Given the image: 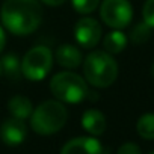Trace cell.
<instances>
[{
  "label": "cell",
  "mask_w": 154,
  "mask_h": 154,
  "mask_svg": "<svg viewBox=\"0 0 154 154\" xmlns=\"http://www.w3.org/2000/svg\"><path fill=\"white\" fill-rule=\"evenodd\" d=\"M42 6L38 0H5L0 9L3 26L17 36L33 33L42 23Z\"/></svg>",
  "instance_id": "cell-1"
},
{
  "label": "cell",
  "mask_w": 154,
  "mask_h": 154,
  "mask_svg": "<svg viewBox=\"0 0 154 154\" xmlns=\"http://www.w3.org/2000/svg\"><path fill=\"white\" fill-rule=\"evenodd\" d=\"M85 80L95 88H109L118 77V63L107 51L95 50L83 60Z\"/></svg>",
  "instance_id": "cell-2"
},
{
  "label": "cell",
  "mask_w": 154,
  "mask_h": 154,
  "mask_svg": "<svg viewBox=\"0 0 154 154\" xmlns=\"http://www.w3.org/2000/svg\"><path fill=\"white\" fill-rule=\"evenodd\" d=\"M66 107L57 100H48L41 103L30 115V127L35 133L47 136L57 133L66 122Z\"/></svg>",
  "instance_id": "cell-3"
},
{
  "label": "cell",
  "mask_w": 154,
  "mask_h": 154,
  "mask_svg": "<svg viewBox=\"0 0 154 154\" xmlns=\"http://www.w3.org/2000/svg\"><path fill=\"white\" fill-rule=\"evenodd\" d=\"M50 91L60 103L77 104L88 97V82L72 71H62L51 77Z\"/></svg>",
  "instance_id": "cell-4"
},
{
  "label": "cell",
  "mask_w": 154,
  "mask_h": 154,
  "mask_svg": "<svg viewBox=\"0 0 154 154\" xmlns=\"http://www.w3.org/2000/svg\"><path fill=\"white\" fill-rule=\"evenodd\" d=\"M53 65V53L48 47L38 45L30 48L21 60V75L27 80L39 82L45 79Z\"/></svg>",
  "instance_id": "cell-5"
},
{
  "label": "cell",
  "mask_w": 154,
  "mask_h": 154,
  "mask_svg": "<svg viewBox=\"0 0 154 154\" xmlns=\"http://www.w3.org/2000/svg\"><path fill=\"white\" fill-rule=\"evenodd\" d=\"M100 17L112 29H124L133 18V6L128 0H103Z\"/></svg>",
  "instance_id": "cell-6"
},
{
  "label": "cell",
  "mask_w": 154,
  "mask_h": 154,
  "mask_svg": "<svg viewBox=\"0 0 154 154\" xmlns=\"http://www.w3.org/2000/svg\"><path fill=\"white\" fill-rule=\"evenodd\" d=\"M103 30L100 23L95 18L83 17L74 26V38L80 47L83 48H94L101 39Z\"/></svg>",
  "instance_id": "cell-7"
},
{
  "label": "cell",
  "mask_w": 154,
  "mask_h": 154,
  "mask_svg": "<svg viewBox=\"0 0 154 154\" xmlns=\"http://www.w3.org/2000/svg\"><path fill=\"white\" fill-rule=\"evenodd\" d=\"M26 136H27V127L23 119L12 116L3 121L2 127H0V137L9 146L20 145L26 139Z\"/></svg>",
  "instance_id": "cell-8"
},
{
  "label": "cell",
  "mask_w": 154,
  "mask_h": 154,
  "mask_svg": "<svg viewBox=\"0 0 154 154\" xmlns=\"http://www.w3.org/2000/svg\"><path fill=\"white\" fill-rule=\"evenodd\" d=\"M103 146L98 139L89 136H80L68 140L63 146L60 154H101Z\"/></svg>",
  "instance_id": "cell-9"
},
{
  "label": "cell",
  "mask_w": 154,
  "mask_h": 154,
  "mask_svg": "<svg viewBox=\"0 0 154 154\" xmlns=\"http://www.w3.org/2000/svg\"><path fill=\"white\" fill-rule=\"evenodd\" d=\"M53 59H56L57 65H60L63 68H68V69H75L77 66H80L82 62H83L82 51L75 45H71V44L59 45Z\"/></svg>",
  "instance_id": "cell-10"
},
{
  "label": "cell",
  "mask_w": 154,
  "mask_h": 154,
  "mask_svg": "<svg viewBox=\"0 0 154 154\" xmlns=\"http://www.w3.org/2000/svg\"><path fill=\"white\" fill-rule=\"evenodd\" d=\"M82 127L92 136H100L104 133L107 122L106 116L97 109H88L82 115Z\"/></svg>",
  "instance_id": "cell-11"
},
{
  "label": "cell",
  "mask_w": 154,
  "mask_h": 154,
  "mask_svg": "<svg viewBox=\"0 0 154 154\" xmlns=\"http://www.w3.org/2000/svg\"><path fill=\"white\" fill-rule=\"evenodd\" d=\"M8 110L14 118H18V119L24 121V119L30 118V115L33 112V104L24 95H14L8 101Z\"/></svg>",
  "instance_id": "cell-12"
},
{
  "label": "cell",
  "mask_w": 154,
  "mask_h": 154,
  "mask_svg": "<svg viewBox=\"0 0 154 154\" xmlns=\"http://www.w3.org/2000/svg\"><path fill=\"white\" fill-rule=\"evenodd\" d=\"M103 47H104V51H107L109 54L121 53L127 47V36H125V33H122L119 29H113L112 32H109L104 36Z\"/></svg>",
  "instance_id": "cell-13"
},
{
  "label": "cell",
  "mask_w": 154,
  "mask_h": 154,
  "mask_svg": "<svg viewBox=\"0 0 154 154\" xmlns=\"http://www.w3.org/2000/svg\"><path fill=\"white\" fill-rule=\"evenodd\" d=\"M2 68H3V74L12 82H17L21 77V62L15 53H8L2 59Z\"/></svg>",
  "instance_id": "cell-14"
},
{
  "label": "cell",
  "mask_w": 154,
  "mask_h": 154,
  "mask_svg": "<svg viewBox=\"0 0 154 154\" xmlns=\"http://www.w3.org/2000/svg\"><path fill=\"white\" fill-rule=\"evenodd\" d=\"M137 134L143 139L152 140L154 139V113H145L137 119L136 124Z\"/></svg>",
  "instance_id": "cell-15"
},
{
  "label": "cell",
  "mask_w": 154,
  "mask_h": 154,
  "mask_svg": "<svg viewBox=\"0 0 154 154\" xmlns=\"http://www.w3.org/2000/svg\"><path fill=\"white\" fill-rule=\"evenodd\" d=\"M151 29L152 27H149L145 21L136 24L133 27L131 33H130L131 42H134V44H143V42H146L149 39V36H151Z\"/></svg>",
  "instance_id": "cell-16"
},
{
  "label": "cell",
  "mask_w": 154,
  "mask_h": 154,
  "mask_svg": "<svg viewBox=\"0 0 154 154\" xmlns=\"http://www.w3.org/2000/svg\"><path fill=\"white\" fill-rule=\"evenodd\" d=\"M71 3L79 14H91L98 8L100 0H71Z\"/></svg>",
  "instance_id": "cell-17"
},
{
  "label": "cell",
  "mask_w": 154,
  "mask_h": 154,
  "mask_svg": "<svg viewBox=\"0 0 154 154\" xmlns=\"http://www.w3.org/2000/svg\"><path fill=\"white\" fill-rule=\"evenodd\" d=\"M142 17L143 21L154 29V0H146L142 8Z\"/></svg>",
  "instance_id": "cell-18"
},
{
  "label": "cell",
  "mask_w": 154,
  "mask_h": 154,
  "mask_svg": "<svg viewBox=\"0 0 154 154\" xmlns=\"http://www.w3.org/2000/svg\"><path fill=\"white\" fill-rule=\"evenodd\" d=\"M118 154H140V148L133 142H125L119 146Z\"/></svg>",
  "instance_id": "cell-19"
},
{
  "label": "cell",
  "mask_w": 154,
  "mask_h": 154,
  "mask_svg": "<svg viewBox=\"0 0 154 154\" xmlns=\"http://www.w3.org/2000/svg\"><path fill=\"white\" fill-rule=\"evenodd\" d=\"M5 45H6V35H5L3 27L0 26V51H2V50L5 48Z\"/></svg>",
  "instance_id": "cell-20"
},
{
  "label": "cell",
  "mask_w": 154,
  "mask_h": 154,
  "mask_svg": "<svg viewBox=\"0 0 154 154\" xmlns=\"http://www.w3.org/2000/svg\"><path fill=\"white\" fill-rule=\"evenodd\" d=\"M41 2H44V3L48 5V6H59V5L65 3L66 0H41Z\"/></svg>",
  "instance_id": "cell-21"
},
{
  "label": "cell",
  "mask_w": 154,
  "mask_h": 154,
  "mask_svg": "<svg viewBox=\"0 0 154 154\" xmlns=\"http://www.w3.org/2000/svg\"><path fill=\"white\" fill-rule=\"evenodd\" d=\"M3 74V68H2V59H0V75Z\"/></svg>",
  "instance_id": "cell-22"
},
{
  "label": "cell",
  "mask_w": 154,
  "mask_h": 154,
  "mask_svg": "<svg viewBox=\"0 0 154 154\" xmlns=\"http://www.w3.org/2000/svg\"><path fill=\"white\" fill-rule=\"evenodd\" d=\"M151 75H152V79H154V63H152V66H151Z\"/></svg>",
  "instance_id": "cell-23"
},
{
  "label": "cell",
  "mask_w": 154,
  "mask_h": 154,
  "mask_svg": "<svg viewBox=\"0 0 154 154\" xmlns=\"http://www.w3.org/2000/svg\"><path fill=\"white\" fill-rule=\"evenodd\" d=\"M149 154H154V151H152V152H149Z\"/></svg>",
  "instance_id": "cell-24"
}]
</instances>
